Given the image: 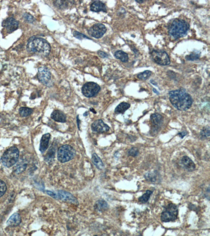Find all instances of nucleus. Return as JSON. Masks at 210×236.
Instances as JSON below:
<instances>
[{
    "label": "nucleus",
    "instance_id": "nucleus-1",
    "mask_svg": "<svg viewBox=\"0 0 210 236\" xmlns=\"http://www.w3.org/2000/svg\"><path fill=\"white\" fill-rule=\"evenodd\" d=\"M169 99L173 107L181 111L189 109L193 103L191 95L182 89L170 91Z\"/></svg>",
    "mask_w": 210,
    "mask_h": 236
},
{
    "label": "nucleus",
    "instance_id": "nucleus-2",
    "mask_svg": "<svg viewBox=\"0 0 210 236\" xmlns=\"http://www.w3.org/2000/svg\"><path fill=\"white\" fill-rule=\"evenodd\" d=\"M27 50L32 53L47 56L50 53L51 47L50 44L45 39L42 38L32 37L28 41Z\"/></svg>",
    "mask_w": 210,
    "mask_h": 236
},
{
    "label": "nucleus",
    "instance_id": "nucleus-3",
    "mask_svg": "<svg viewBox=\"0 0 210 236\" xmlns=\"http://www.w3.org/2000/svg\"><path fill=\"white\" fill-rule=\"evenodd\" d=\"M189 27V24L184 20L175 19L169 26V33L173 38H181L187 33Z\"/></svg>",
    "mask_w": 210,
    "mask_h": 236
},
{
    "label": "nucleus",
    "instance_id": "nucleus-4",
    "mask_svg": "<svg viewBox=\"0 0 210 236\" xmlns=\"http://www.w3.org/2000/svg\"><path fill=\"white\" fill-rule=\"evenodd\" d=\"M19 157V149L16 147H12L4 152L1 157V161L5 166L11 168L17 163Z\"/></svg>",
    "mask_w": 210,
    "mask_h": 236
},
{
    "label": "nucleus",
    "instance_id": "nucleus-5",
    "mask_svg": "<svg viewBox=\"0 0 210 236\" xmlns=\"http://www.w3.org/2000/svg\"><path fill=\"white\" fill-rule=\"evenodd\" d=\"M76 155L75 150L69 145H62L57 151V159L61 163H66L73 159Z\"/></svg>",
    "mask_w": 210,
    "mask_h": 236
},
{
    "label": "nucleus",
    "instance_id": "nucleus-6",
    "mask_svg": "<svg viewBox=\"0 0 210 236\" xmlns=\"http://www.w3.org/2000/svg\"><path fill=\"white\" fill-rule=\"evenodd\" d=\"M178 215V209L176 205L170 204L164 207L161 216V219L162 222H173L177 219Z\"/></svg>",
    "mask_w": 210,
    "mask_h": 236
},
{
    "label": "nucleus",
    "instance_id": "nucleus-7",
    "mask_svg": "<svg viewBox=\"0 0 210 236\" xmlns=\"http://www.w3.org/2000/svg\"><path fill=\"white\" fill-rule=\"evenodd\" d=\"M151 58L154 62L160 65L166 66L170 64L168 55L163 50H153L151 53Z\"/></svg>",
    "mask_w": 210,
    "mask_h": 236
},
{
    "label": "nucleus",
    "instance_id": "nucleus-8",
    "mask_svg": "<svg viewBox=\"0 0 210 236\" xmlns=\"http://www.w3.org/2000/svg\"><path fill=\"white\" fill-rule=\"evenodd\" d=\"M100 87L98 84L94 82L86 83L82 87V93L87 98L93 97L100 91Z\"/></svg>",
    "mask_w": 210,
    "mask_h": 236
},
{
    "label": "nucleus",
    "instance_id": "nucleus-9",
    "mask_svg": "<svg viewBox=\"0 0 210 236\" xmlns=\"http://www.w3.org/2000/svg\"><path fill=\"white\" fill-rule=\"evenodd\" d=\"M107 29L104 24L97 23L92 26L88 31V33L93 38H99L106 33Z\"/></svg>",
    "mask_w": 210,
    "mask_h": 236
},
{
    "label": "nucleus",
    "instance_id": "nucleus-10",
    "mask_svg": "<svg viewBox=\"0 0 210 236\" xmlns=\"http://www.w3.org/2000/svg\"><path fill=\"white\" fill-rule=\"evenodd\" d=\"M38 78L41 83L49 86L51 81V73L46 67H40L38 73Z\"/></svg>",
    "mask_w": 210,
    "mask_h": 236
},
{
    "label": "nucleus",
    "instance_id": "nucleus-11",
    "mask_svg": "<svg viewBox=\"0 0 210 236\" xmlns=\"http://www.w3.org/2000/svg\"><path fill=\"white\" fill-rule=\"evenodd\" d=\"M2 26L6 29L8 33H11L17 29L19 22L13 17H8L3 22Z\"/></svg>",
    "mask_w": 210,
    "mask_h": 236
},
{
    "label": "nucleus",
    "instance_id": "nucleus-12",
    "mask_svg": "<svg viewBox=\"0 0 210 236\" xmlns=\"http://www.w3.org/2000/svg\"><path fill=\"white\" fill-rule=\"evenodd\" d=\"M92 129L94 132L102 133L109 131V127L102 120H97L92 124Z\"/></svg>",
    "mask_w": 210,
    "mask_h": 236
},
{
    "label": "nucleus",
    "instance_id": "nucleus-13",
    "mask_svg": "<svg viewBox=\"0 0 210 236\" xmlns=\"http://www.w3.org/2000/svg\"><path fill=\"white\" fill-rule=\"evenodd\" d=\"M58 197L62 200V201H65V202H68V203H72L74 204H78V201L77 199L75 198L73 195H72L70 193H68L67 192H65L63 191H59L58 192Z\"/></svg>",
    "mask_w": 210,
    "mask_h": 236
},
{
    "label": "nucleus",
    "instance_id": "nucleus-14",
    "mask_svg": "<svg viewBox=\"0 0 210 236\" xmlns=\"http://www.w3.org/2000/svg\"><path fill=\"white\" fill-rule=\"evenodd\" d=\"M181 163L185 170L190 172L193 171L196 168V165L194 163L190 158L187 156H184L182 158Z\"/></svg>",
    "mask_w": 210,
    "mask_h": 236
},
{
    "label": "nucleus",
    "instance_id": "nucleus-15",
    "mask_svg": "<svg viewBox=\"0 0 210 236\" xmlns=\"http://www.w3.org/2000/svg\"><path fill=\"white\" fill-rule=\"evenodd\" d=\"M50 138V133H46L42 136L40 142V151L42 154L44 153L48 149L49 141Z\"/></svg>",
    "mask_w": 210,
    "mask_h": 236
},
{
    "label": "nucleus",
    "instance_id": "nucleus-16",
    "mask_svg": "<svg viewBox=\"0 0 210 236\" xmlns=\"http://www.w3.org/2000/svg\"><path fill=\"white\" fill-rule=\"evenodd\" d=\"M150 118V120L154 128V130H156L162 124L163 116L159 113H154L151 116Z\"/></svg>",
    "mask_w": 210,
    "mask_h": 236
},
{
    "label": "nucleus",
    "instance_id": "nucleus-17",
    "mask_svg": "<svg viewBox=\"0 0 210 236\" xmlns=\"http://www.w3.org/2000/svg\"><path fill=\"white\" fill-rule=\"evenodd\" d=\"M51 118L57 122L64 123L66 121V115L60 110H54L51 114Z\"/></svg>",
    "mask_w": 210,
    "mask_h": 236
},
{
    "label": "nucleus",
    "instance_id": "nucleus-18",
    "mask_svg": "<svg viewBox=\"0 0 210 236\" xmlns=\"http://www.w3.org/2000/svg\"><path fill=\"white\" fill-rule=\"evenodd\" d=\"M90 10L95 12H99L100 11L106 12L105 4L99 1H96L93 2L90 5Z\"/></svg>",
    "mask_w": 210,
    "mask_h": 236
},
{
    "label": "nucleus",
    "instance_id": "nucleus-19",
    "mask_svg": "<svg viewBox=\"0 0 210 236\" xmlns=\"http://www.w3.org/2000/svg\"><path fill=\"white\" fill-rule=\"evenodd\" d=\"M21 222V218L18 213H15L11 216L10 218L7 221L6 224L8 226L11 227H15L19 225Z\"/></svg>",
    "mask_w": 210,
    "mask_h": 236
},
{
    "label": "nucleus",
    "instance_id": "nucleus-20",
    "mask_svg": "<svg viewBox=\"0 0 210 236\" xmlns=\"http://www.w3.org/2000/svg\"><path fill=\"white\" fill-rule=\"evenodd\" d=\"M108 204L104 199L98 200L95 205V209L100 212L105 211L108 209Z\"/></svg>",
    "mask_w": 210,
    "mask_h": 236
},
{
    "label": "nucleus",
    "instance_id": "nucleus-21",
    "mask_svg": "<svg viewBox=\"0 0 210 236\" xmlns=\"http://www.w3.org/2000/svg\"><path fill=\"white\" fill-rule=\"evenodd\" d=\"M92 162L94 165L96 166L97 168L99 170H102L104 168V165L102 162V159L99 157L97 154L96 153H93L92 155Z\"/></svg>",
    "mask_w": 210,
    "mask_h": 236
},
{
    "label": "nucleus",
    "instance_id": "nucleus-22",
    "mask_svg": "<svg viewBox=\"0 0 210 236\" xmlns=\"http://www.w3.org/2000/svg\"><path fill=\"white\" fill-rule=\"evenodd\" d=\"M130 105L128 103H126V102L121 103L116 108L114 112L117 114L123 113L128 109L130 108Z\"/></svg>",
    "mask_w": 210,
    "mask_h": 236
},
{
    "label": "nucleus",
    "instance_id": "nucleus-23",
    "mask_svg": "<svg viewBox=\"0 0 210 236\" xmlns=\"http://www.w3.org/2000/svg\"><path fill=\"white\" fill-rule=\"evenodd\" d=\"M114 57L117 59H120L123 62H127L128 61V59H129L127 54L123 51H121V50L117 51L114 53Z\"/></svg>",
    "mask_w": 210,
    "mask_h": 236
},
{
    "label": "nucleus",
    "instance_id": "nucleus-24",
    "mask_svg": "<svg viewBox=\"0 0 210 236\" xmlns=\"http://www.w3.org/2000/svg\"><path fill=\"white\" fill-rule=\"evenodd\" d=\"M152 191H149V190L146 191V193H145L144 195L140 197L138 201L141 203L145 204V203H147L150 198V196L152 194Z\"/></svg>",
    "mask_w": 210,
    "mask_h": 236
},
{
    "label": "nucleus",
    "instance_id": "nucleus-25",
    "mask_svg": "<svg viewBox=\"0 0 210 236\" xmlns=\"http://www.w3.org/2000/svg\"><path fill=\"white\" fill-rule=\"evenodd\" d=\"M19 112L21 116L25 117L31 114L33 112V110L31 108L27 107H21L19 109Z\"/></svg>",
    "mask_w": 210,
    "mask_h": 236
},
{
    "label": "nucleus",
    "instance_id": "nucleus-26",
    "mask_svg": "<svg viewBox=\"0 0 210 236\" xmlns=\"http://www.w3.org/2000/svg\"><path fill=\"white\" fill-rule=\"evenodd\" d=\"M151 75V71H145L142 73L139 74L138 75V78L139 79H141V80H146L147 79L149 78L150 77Z\"/></svg>",
    "mask_w": 210,
    "mask_h": 236
},
{
    "label": "nucleus",
    "instance_id": "nucleus-27",
    "mask_svg": "<svg viewBox=\"0 0 210 236\" xmlns=\"http://www.w3.org/2000/svg\"><path fill=\"white\" fill-rule=\"evenodd\" d=\"M6 184L2 180H0V197L3 196L6 191Z\"/></svg>",
    "mask_w": 210,
    "mask_h": 236
},
{
    "label": "nucleus",
    "instance_id": "nucleus-28",
    "mask_svg": "<svg viewBox=\"0 0 210 236\" xmlns=\"http://www.w3.org/2000/svg\"><path fill=\"white\" fill-rule=\"evenodd\" d=\"M54 154H55V149L52 147H51L50 149L48 150V152L46 154V157L45 158V161H48L50 159H52L53 157H54Z\"/></svg>",
    "mask_w": 210,
    "mask_h": 236
},
{
    "label": "nucleus",
    "instance_id": "nucleus-29",
    "mask_svg": "<svg viewBox=\"0 0 210 236\" xmlns=\"http://www.w3.org/2000/svg\"><path fill=\"white\" fill-rule=\"evenodd\" d=\"M54 4L57 7L59 8H66L67 6V3L65 1H55L54 2Z\"/></svg>",
    "mask_w": 210,
    "mask_h": 236
},
{
    "label": "nucleus",
    "instance_id": "nucleus-30",
    "mask_svg": "<svg viewBox=\"0 0 210 236\" xmlns=\"http://www.w3.org/2000/svg\"><path fill=\"white\" fill-rule=\"evenodd\" d=\"M201 135L204 138L210 137V128L208 126L207 128L203 129L201 132Z\"/></svg>",
    "mask_w": 210,
    "mask_h": 236
},
{
    "label": "nucleus",
    "instance_id": "nucleus-31",
    "mask_svg": "<svg viewBox=\"0 0 210 236\" xmlns=\"http://www.w3.org/2000/svg\"><path fill=\"white\" fill-rule=\"evenodd\" d=\"M128 154L133 157H135L139 154V151L136 147H132L128 151Z\"/></svg>",
    "mask_w": 210,
    "mask_h": 236
},
{
    "label": "nucleus",
    "instance_id": "nucleus-32",
    "mask_svg": "<svg viewBox=\"0 0 210 236\" xmlns=\"http://www.w3.org/2000/svg\"><path fill=\"white\" fill-rule=\"evenodd\" d=\"M74 36L75 38H77L78 39H82L83 38H86V39H90L89 38H88L87 36L85 35L84 34L81 33L79 32H78L77 31L74 32Z\"/></svg>",
    "mask_w": 210,
    "mask_h": 236
},
{
    "label": "nucleus",
    "instance_id": "nucleus-33",
    "mask_svg": "<svg viewBox=\"0 0 210 236\" xmlns=\"http://www.w3.org/2000/svg\"><path fill=\"white\" fill-rule=\"evenodd\" d=\"M23 17H24V18L25 19V20L29 23H33L35 21V19L29 13H25L23 15Z\"/></svg>",
    "mask_w": 210,
    "mask_h": 236
},
{
    "label": "nucleus",
    "instance_id": "nucleus-34",
    "mask_svg": "<svg viewBox=\"0 0 210 236\" xmlns=\"http://www.w3.org/2000/svg\"><path fill=\"white\" fill-rule=\"evenodd\" d=\"M145 178L147 180H150L151 182H154L155 180H156V176L152 173L151 174L148 173V174H146L145 175Z\"/></svg>",
    "mask_w": 210,
    "mask_h": 236
},
{
    "label": "nucleus",
    "instance_id": "nucleus-35",
    "mask_svg": "<svg viewBox=\"0 0 210 236\" xmlns=\"http://www.w3.org/2000/svg\"><path fill=\"white\" fill-rule=\"evenodd\" d=\"M199 55L198 54H192L187 56L185 57V58L189 60H194L198 59V58H199Z\"/></svg>",
    "mask_w": 210,
    "mask_h": 236
},
{
    "label": "nucleus",
    "instance_id": "nucleus-36",
    "mask_svg": "<svg viewBox=\"0 0 210 236\" xmlns=\"http://www.w3.org/2000/svg\"><path fill=\"white\" fill-rule=\"evenodd\" d=\"M98 54L99 56H100L102 58H106L108 57V55L106 54V53L102 52V51H98Z\"/></svg>",
    "mask_w": 210,
    "mask_h": 236
},
{
    "label": "nucleus",
    "instance_id": "nucleus-37",
    "mask_svg": "<svg viewBox=\"0 0 210 236\" xmlns=\"http://www.w3.org/2000/svg\"><path fill=\"white\" fill-rule=\"evenodd\" d=\"M186 135H187V132H182L179 133V135L181 137V138H183V137Z\"/></svg>",
    "mask_w": 210,
    "mask_h": 236
},
{
    "label": "nucleus",
    "instance_id": "nucleus-38",
    "mask_svg": "<svg viewBox=\"0 0 210 236\" xmlns=\"http://www.w3.org/2000/svg\"><path fill=\"white\" fill-rule=\"evenodd\" d=\"M136 2L140 3H143L144 1L143 0H136Z\"/></svg>",
    "mask_w": 210,
    "mask_h": 236
},
{
    "label": "nucleus",
    "instance_id": "nucleus-39",
    "mask_svg": "<svg viewBox=\"0 0 210 236\" xmlns=\"http://www.w3.org/2000/svg\"><path fill=\"white\" fill-rule=\"evenodd\" d=\"M154 92H156L157 93V94H159V93H158V91H157L156 90H155V89H154Z\"/></svg>",
    "mask_w": 210,
    "mask_h": 236
}]
</instances>
